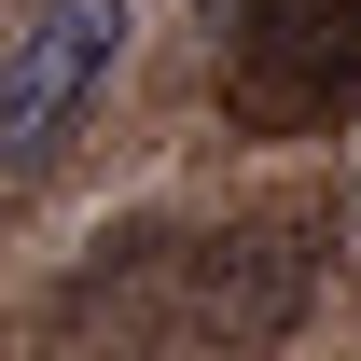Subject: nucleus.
Here are the masks:
<instances>
[{
  "label": "nucleus",
  "instance_id": "f03ea898",
  "mask_svg": "<svg viewBox=\"0 0 361 361\" xmlns=\"http://www.w3.org/2000/svg\"><path fill=\"white\" fill-rule=\"evenodd\" d=\"M361 84V0H250L236 28V111L250 126H306Z\"/></svg>",
  "mask_w": 361,
  "mask_h": 361
},
{
  "label": "nucleus",
  "instance_id": "f257e3e1",
  "mask_svg": "<svg viewBox=\"0 0 361 361\" xmlns=\"http://www.w3.org/2000/svg\"><path fill=\"white\" fill-rule=\"evenodd\" d=\"M111 70H126V0H42L0 42V167H42Z\"/></svg>",
  "mask_w": 361,
  "mask_h": 361
}]
</instances>
